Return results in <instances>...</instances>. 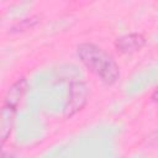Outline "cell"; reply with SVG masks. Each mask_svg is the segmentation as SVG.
Wrapping results in <instances>:
<instances>
[{"label":"cell","mask_w":158,"mask_h":158,"mask_svg":"<svg viewBox=\"0 0 158 158\" xmlns=\"http://www.w3.org/2000/svg\"><path fill=\"white\" fill-rule=\"evenodd\" d=\"M146 44V37L142 33H127L115 41V48L122 54H132L141 51Z\"/></svg>","instance_id":"3957f363"},{"label":"cell","mask_w":158,"mask_h":158,"mask_svg":"<svg viewBox=\"0 0 158 158\" xmlns=\"http://www.w3.org/2000/svg\"><path fill=\"white\" fill-rule=\"evenodd\" d=\"M149 138H151V143H153V144H158V131H156Z\"/></svg>","instance_id":"52a82bcc"},{"label":"cell","mask_w":158,"mask_h":158,"mask_svg":"<svg viewBox=\"0 0 158 158\" xmlns=\"http://www.w3.org/2000/svg\"><path fill=\"white\" fill-rule=\"evenodd\" d=\"M16 107H11L9 105H4L1 107V115H0V138H1V144L4 146L5 142L9 139L14 125H15V118H16Z\"/></svg>","instance_id":"5b68a950"},{"label":"cell","mask_w":158,"mask_h":158,"mask_svg":"<svg viewBox=\"0 0 158 158\" xmlns=\"http://www.w3.org/2000/svg\"><path fill=\"white\" fill-rule=\"evenodd\" d=\"M89 86L83 80H74L69 84L68 98L63 109L64 117L69 118L78 112H80L89 100Z\"/></svg>","instance_id":"7a4b0ae2"},{"label":"cell","mask_w":158,"mask_h":158,"mask_svg":"<svg viewBox=\"0 0 158 158\" xmlns=\"http://www.w3.org/2000/svg\"><path fill=\"white\" fill-rule=\"evenodd\" d=\"M151 100L152 101H158V88H156L153 90V93L151 94Z\"/></svg>","instance_id":"ba28073f"},{"label":"cell","mask_w":158,"mask_h":158,"mask_svg":"<svg viewBox=\"0 0 158 158\" xmlns=\"http://www.w3.org/2000/svg\"><path fill=\"white\" fill-rule=\"evenodd\" d=\"M27 89H28L27 79L25 77L19 78L6 90L5 96H4V105H9L11 107H16L17 109V106L21 102V100H22L23 95L26 94Z\"/></svg>","instance_id":"277c9868"},{"label":"cell","mask_w":158,"mask_h":158,"mask_svg":"<svg viewBox=\"0 0 158 158\" xmlns=\"http://www.w3.org/2000/svg\"><path fill=\"white\" fill-rule=\"evenodd\" d=\"M77 54L81 63L107 85L120 79V67L105 49L91 42H83L77 46Z\"/></svg>","instance_id":"6da1fadb"},{"label":"cell","mask_w":158,"mask_h":158,"mask_svg":"<svg viewBox=\"0 0 158 158\" xmlns=\"http://www.w3.org/2000/svg\"><path fill=\"white\" fill-rule=\"evenodd\" d=\"M41 21V16L40 15H31V16H27L22 20H20L19 22H16L11 28H10V32L11 33H19V32H25L32 27H35L36 25H38Z\"/></svg>","instance_id":"8992f818"}]
</instances>
